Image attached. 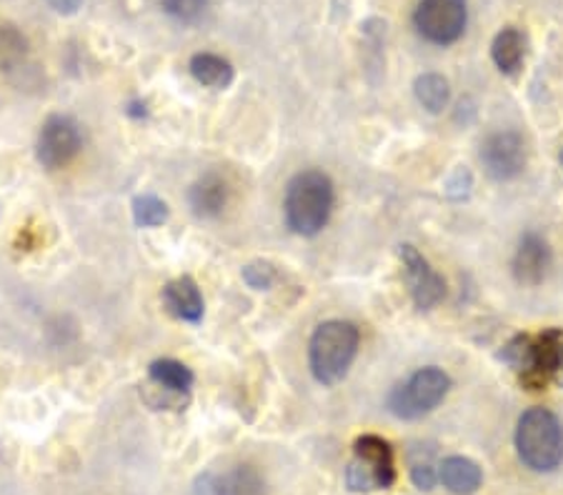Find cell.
Masks as SVG:
<instances>
[{"mask_svg":"<svg viewBox=\"0 0 563 495\" xmlns=\"http://www.w3.org/2000/svg\"><path fill=\"white\" fill-rule=\"evenodd\" d=\"M286 223L298 235H319L333 210V183L323 171H303L288 183Z\"/></svg>","mask_w":563,"mask_h":495,"instance_id":"obj_1","label":"cell"},{"mask_svg":"<svg viewBox=\"0 0 563 495\" xmlns=\"http://www.w3.org/2000/svg\"><path fill=\"white\" fill-rule=\"evenodd\" d=\"M471 185H473L471 173L466 171L463 165H461V168H456L453 175H451V179H448V183H446V193H448V198H453V200H463V198H469Z\"/></svg>","mask_w":563,"mask_h":495,"instance_id":"obj_23","label":"cell"},{"mask_svg":"<svg viewBox=\"0 0 563 495\" xmlns=\"http://www.w3.org/2000/svg\"><path fill=\"white\" fill-rule=\"evenodd\" d=\"M163 306L181 321L198 323L204 318V296H200L198 286L188 276L175 278L163 288Z\"/></svg>","mask_w":563,"mask_h":495,"instance_id":"obj_12","label":"cell"},{"mask_svg":"<svg viewBox=\"0 0 563 495\" xmlns=\"http://www.w3.org/2000/svg\"><path fill=\"white\" fill-rule=\"evenodd\" d=\"M399 253L413 303H416L421 311H430V308L438 306L446 298V280L430 268L428 261L413 245H401Z\"/></svg>","mask_w":563,"mask_h":495,"instance_id":"obj_9","label":"cell"},{"mask_svg":"<svg viewBox=\"0 0 563 495\" xmlns=\"http://www.w3.org/2000/svg\"><path fill=\"white\" fill-rule=\"evenodd\" d=\"M411 481L418 491H430L438 481V475L430 463H416L411 468Z\"/></svg>","mask_w":563,"mask_h":495,"instance_id":"obj_24","label":"cell"},{"mask_svg":"<svg viewBox=\"0 0 563 495\" xmlns=\"http://www.w3.org/2000/svg\"><path fill=\"white\" fill-rule=\"evenodd\" d=\"M518 458L533 473H551L563 463V426L549 408H531L518 418Z\"/></svg>","mask_w":563,"mask_h":495,"instance_id":"obj_2","label":"cell"},{"mask_svg":"<svg viewBox=\"0 0 563 495\" xmlns=\"http://www.w3.org/2000/svg\"><path fill=\"white\" fill-rule=\"evenodd\" d=\"M243 280L249 283L251 288L256 290H266L276 283V268L266 261H256V263H249L243 268Z\"/></svg>","mask_w":563,"mask_h":495,"instance_id":"obj_21","label":"cell"},{"mask_svg":"<svg viewBox=\"0 0 563 495\" xmlns=\"http://www.w3.org/2000/svg\"><path fill=\"white\" fill-rule=\"evenodd\" d=\"M83 146L81 126L70 116H50L43 123L38 143H35V153L38 161L48 171H58V168L68 165L78 156Z\"/></svg>","mask_w":563,"mask_h":495,"instance_id":"obj_7","label":"cell"},{"mask_svg":"<svg viewBox=\"0 0 563 495\" xmlns=\"http://www.w3.org/2000/svg\"><path fill=\"white\" fill-rule=\"evenodd\" d=\"M526 56V35L518 28H504L496 38L494 46H491V58H494L496 68L501 73L514 76L524 64Z\"/></svg>","mask_w":563,"mask_h":495,"instance_id":"obj_15","label":"cell"},{"mask_svg":"<svg viewBox=\"0 0 563 495\" xmlns=\"http://www.w3.org/2000/svg\"><path fill=\"white\" fill-rule=\"evenodd\" d=\"M148 376H151L153 383L158 388H163V391H171V393H188L191 385H193V373L188 366L179 364V360L173 358H163V360H156L148 368Z\"/></svg>","mask_w":563,"mask_h":495,"instance_id":"obj_17","label":"cell"},{"mask_svg":"<svg viewBox=\"0 0 563 495\" xmlns=\"http://www.w3.org/2000/svg\"><path fill=\"white\" fill-rule=\"evenodd\" d=\"M28 53V41L15 25H0V70L15 68Z\"/></svg>","mask_w":563,"mask_h":495,"instance_id":"obj_19","label":"cell"},{"mask_svg":"<svg viewBox=\"0 0 563 495\" xmlns=\"http://www.w3.org/2000/svg\"><path fill=\"white\" fill-rule=\"evenodd\" d=\"M198 495H266V485L253 468L241 465L226 475H204Z\"/></svg>","mask_w":563,"mask_h":495,"instance_id":"obj_11","label":"cell"},{"mask_svg":"<svg viewBox=\"0 0 563 495\" xmlns=\"http://www.w3.org/2000/svg\"><path fill=\"white\" fill-rule=\"evenodd\" d=\"M46 3L53 8V11L70 15V13H76L78 8H81L83 0H46Z\"/></svg>","mask_w":563,"mask_h":495,"instance_id":"obj_26","label":"cell"},{"mask_svg":"<svg viewBox=\"0 0 563 495\" xmlns=\"http://www.w3.org/2000/svg\"><path fill=\"white\" fill-rule=\"evenodd\" d=\"M395 481L393 448L378 436H360L354 444V458L346 468V485L354 493L391 488Z\"/></svg>","mask_w":563,"mask_h":495,"instance_id":"obj_4","label":"cell"},{"mask_svg":"<svg viewBox=\"0 0 563 495\" xmlns=\"http://www.w3.org/2000/svg\"><path fill=\"white\" fill-rule=\"evenodd\" d=\"M191 208L200 218H214L228 203V183L218 173H206L191 188Z\"/></svg>","mask_w":563,"mask_h":495,"instance_id":"obj_13","label":"cell"},{"mask_svg":"<svg viewBox=\"0 0 563 495\" xmlns=\"http://www.w3.org/2000/svg\"><path fill=\"white\" fill-rule=\"evenodd\" d=\"M360 333L348 321H325L315 329L311 338V370L321 385H336L346 378L358 353Z\"/></svg>","mask_w":563,"mask_h":495,"instance_id":"obj_3","label":"cell"},{"mask_svg":"<svg viewBox=\"0 0 563 495\" xmlns=\"http://www.w3.org/2000/svg\"><path fill=\"white\" fill-rule=\"evenodd\" d=\"M466 21H469L466 0H421L413 13L418 33L436 46L459 41L466 31Z\"/></svg>","mask_w":563,"mask_h":495,"instance_id":"obj_6","label":"cell"},{"mask_svg":"<svg viewBox=\"0 0 563 495\" xmlns=\"http://www.w3.org/2000/svg\"><path fill=\"white\" fill-rule=\"evenodd\" d=\"M413 93H416L418 103L424 105L428 113H441L448 101H451V88H448L446 78L438 73L418 76L416 83H413Z\"/></svg>","mask_w":563,"mask_h":495,"instance_id":"obj_18","label":"cell"},{"mask_svg":"<svg viewBox=\"0 0 563 495\" xmlns=\"http://www.w3.org/2000/svg\"><path fill=\"white\" fill-rule=\"evenodd\" d=\"M134 218L140 228H156L169 220V206L156 196H140L134 200Z\"/></svg>","mask_w":563,"mask_h":495,"instance_id":"obj_20","label":"cell"},{"mask_svg":"<svg viewBox=\"0 0 563 495\" xmlns=\"http://www.w3.org/2000/svg\"><path fill=\"white\" fill-rule=\"evenodd\" d=\"M163 11L179 21H196L206 11L208 0H161Z\"/></svg>","mask_w":563,"mask_h":495,"instance_id":"obj_22","label":"cell"},{"mask_svg":"<svg viewBox=\"0 0 563 495\" xmlns=\"http://www.w3.org/2000/svg\"><path fill=\"white\" fill-rule=\"evenodd\" d=\"M551 268V248L539 233H526L514 255V276L521 286H539Z\"/></svg>","mask_w":563,"mask_h":495,"instance_id":"obj_10","label":"cell"},{"mask_svg":"<svg viewBox=\"0 0 563 495\" xmlns=\"http://www.w3.org/2000/svg\"><path fill=\"white\" fill-rule=\"evenodd\" d=\"M451 391V378L441 368H421L409 378V383L395 385L389 395V411L395 418L416 421L436 411Z\"/></svg>","mask_w":563,"mask_h":495,"instance_id":"obj_5","label":"cell"},{"mask_svg":"<svg viewBox=\"0 0 563 495\" xmlns=\"http://www.w3.org/2000/svg\"><path fill=\"white\" fill-rule=\"evenodd\" d=\"M481 163L494 181H514L526 168V143L516 130H498L481 143Z\"/></svg>","mask_w":563,"mask_h":495,"instance_id":"obj_8","label":"cell"},{"mask_svg":"<svg viewBox=\"0 0 563 495\" xmlns=\"http://www.w3.org/2000/svg\"><path fill=\"white\" fill-rule=\"evenodd\" d=\"M559 163H561V168H563V148H561V153H559Z\"/></svg>","mask_w":563,"mask_h":495,"instance_id":"obj_27","label":"cell"},{"mask_svg":"<svg viewBox=\"0 0 563 495\" xmlns=\"http://www.w3.org/2000/svg\"><path fill=\"white\" fill-rule=\"evenodd\" d=\"M551 380L556 385L563 388V341L556 346V353H553V360H551Z\"/></svg>","mask_w":563,"mask_h":495,"instance_id":"obj_25","label":"cell"},{"mask_svg":"<svg viewBox=\"0 0 563 495\" xmlns=\"http://www.w3.org/2000/svg\"><path fill=\"white\" fill-rule=\"evenodd\" d=\"M191 73L200 85L223 91L233 83V66L226 58L214 56V53H198L191 58Z\"/></svg>","mask_w":563,"mask_h":495,"instance_id":"obj_16","label":"cell"},{"mask_svg":"<svg viewBox=\"0 0 563 495\" xmlns=\"http://www.w3.org/2000/svg\"><path fill=\"white\" fill-rule=\"evenodd\" d=\"M438 479H441V483L453 495H471V493H476L481 488L483 473H481L479 463H473L471 458L451 456L441 463Z\"/></svg>","mask_w":563,"mask_h":495,"instance_id":"obj_14","label":"cell"}]
</instances>
